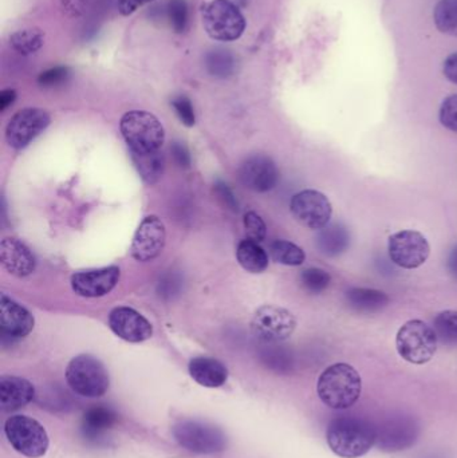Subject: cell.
<instances>
[{
  "label": "cell",
  "mask_w": 457,
  "mask_h": 458,
  "mask_svg": "<svg viewBox=\"0 0 457 458\" xmlns=\"http://www.w3.org/2000/svg\"><path fill=\"white\" fill-rule=\"evenodd\" d=\"M182 277L179 275H164L157 284L158 295L164 299H172L173 296L179 295L180 291H182Z\"/></svg>",
  "instance_id": "74e56055"
},
{
  "label": "cell",
  "mask_w": 457,
  "mask_h": 458,
  "mask_svg": "<svg viewBox=\"0 0 457 458\" xmlns=\"http://www.w3.org/2000/svg\"><path fill=\"white\" fill-rule=\"evenodd\" d=\"M444 74L451 82L457 85V53L448 56L444 62Z\"/></svg>",
  "instance_id": "7bdbcfd3"
},
{
  "label": "cell",
  "mask_w": 457,
  "mask_h": 458,
  "mask_svg": "<svg viewBox=\"0 0 457 458\" xmlns=\"http://www.w3.org/2000/svg\"><path fill=\"white\" fill-rule=\"evenodd\" d=\"M35 320L31 312L16 303L13 299L3 293L0 301V326H2L3 339L24 338L34 328Z\"/></svg>",
  "instance_id": "e0dca14e"
},
{
  "label": "cell",
  "mask_w": 457,
  "mask_h": 458,
  "mask_svg": "<svg viewBox=\"0 0 457 458\" xmlns=\"http://www.w3.org/2000/svg\"><path fill=\"white\" fill-rule=\"evenodd\" d=\"M66 381L82 397H102L109 389L110 379L101 360L93 355L72 358L66 369Z\"/></svg>",
  "instance_id": "8992f818"
},
{
  "label": "cell",
  "mask_w": 457,
  "mask_h": 458,
  "mask_svg": "<svg viewBox=\"0 0 457 458\" xmlns=\"http://www.w3.org/2000/svg\"><path fill=\"white\" fill-rule=\"evenodd\" d=\"M120 276V268L115 266L86 269L72 275V288L77 295L83 298H101L113 291Z\"/></svg>",
  "instance_id": "9a60e30c"
},
{
  "label": "cell",
  "mask_w": 457,
  "mask_h": 458,
  "mask_svg": "<svg viewBox=\"0 0 457 458\" xmlns=\"http://www.w3.org/2000/svg\"><path fill=\"white\" fill-rule=\"evenodd\" d=\"M215 192H216L217 198L222 201L223 206L227 207L233 212L239 211V201L238 199L233 195V191L228 188L227 184L219 182L215 184Z\"/></svg>",
  "instance_id": "f35d334b"
},
{
  "label": "cell",
  "mask_w": 457,
  "mask_h": 458,
  "mask_svg": "<svg viewBox=\"0 0 457 458\" xmlns=\"http://www.w3.org/2000/svg\"><path fill=\"white\" fill-rule=\"evenodd\" d=\"M70 72L67 67L58 66L53 67V69L46 70L38 78V82L43 88H55V86L62 85L66 82L69 78Z\"/></svg>",
  "instance_id": "8d00e7d4"
},
{
  "label": "cell",
  "mask_w": 457,
  "mask_h": 458,
  "mask_svg": "<svg viewBox=\"0 0 457 458\" xmlns=\"http://www.w3.org/2000/svg\"><path fill=\"white\" fill-rule=\"evenodd\" d=\"M172 155H173L174 161L177 165L182 168H190V155L188 148L182 142H174L171 147Z\"/></svg>",
  "instance_id": "ab89813d"
},
{
  "label": "cell",
  "mask_w": 457,
  "mask_h": 458,
  "mask_svg": "<svg viewBox=\"0 0 457 458\" xmlns=\"http://www.w3.org/2000/svg\"><path fill=\"white\" fill-rule=\"evenodd\" d=\"M34 397V386L27 379L13 376L0 378V408L5 413L24 408Z\"/></svg>",
  "instance_id": "ffe728a7"
},
{
  "label": "cell",
  "mask_w": 457,
  "mask_h": 458,
  "mask_svg": "<svg viewBox=\"0 0 457 458\" xmlns=\"http://www.w3.org/2000/svg\"><path fill=\"white\" fill-rule=\"evenodd\" d=\"M236 258H238L239 264L251 274H260L268 267L267 253L260 247L259 242L251 239L239 242Z\"/></svg>",
  "instance_id": "d4e9b609"
},
{
  "label": "cell",
  "mask_w": 457,
  "mask_h": 458,
  "mask_svg": "<svg viewBox=\"0 0 457 458\" xmlns=\"http://www.w3.org/2000/svg\"><path fill=\"white\" fill-rule=\"evenodd\" d=\"M418 437V428L410 420H394L377 430V444L381 451L399 452L410 448Z\"/></svg>",
  "instance_id": "d6986e66"
},
{
  "label": "cell",
  "mask_w": 457,
  "mask_h": 458,
  "mask_svg": "<svg viewBox=\"0 0 457 458\" xmlns=\"http://www.w3.org/2000/svg\"><path fill=\"white\" fill-rule=\"evenodd\" d=\"M118 421V414L109 406L98 405L89 409L82 419L83 436L88 440H99L104 437Z\"/></svg>",
  "instance_id": "7402d4cb"
},
{
  "label": "cell",
  "mask_w": 457,
  "mask_h": 458,
  "mask_svg": "<svg viewBox=\"0 0 457 458\" xmlns=\"http://www.w3.org/2000/svg\"><path fill=\"white\" fill-rule=\"evenodd\" d=\"M120 129L131 153L158 152L165 141V131L158 118L142 110L126 113Z\"/></svg>",
  "instance_id": "3957f363"
},
{
  "label": "cell",
  "mask_w": 457,
  "mask_h": 458,
  "mask_svg": "<svg viewBox=\"0 0 457 458\" xmlns=\"http://www.w3.org/2000/svg\"><path fill=\"white\" fill-rule=\"evenodd\" d=\"M326 441L333 454L343 458H360L369 454L377 441V429L365 420L341 417L330 422Z\"/></svg>",
  "instance_id": "7a4b0ae2"
},
{
  "label": "cell",
  "mask_w": 457,
  "mask_h": 458,
  "mask_svg": "<svg viewBox=\"0 0 457 458\" xmlns=\"http://www.w3.org/2000/svg\"><path fill=\"white\" fill-rule=\"evenodd\" d=\"M434 330L440 344L455 346L457 344V311L445 310L437 314L434 320Z\"/></svg>",
  "instance_id": "f1b7e54d"
},
{
  "label": "cell",
  "mask_w": 457,
  "mask_h": 458,
  "mask_svg": "<svg viewBox=\"0 0 457 458\" xmlns=\"http://www.w3.org/2000/svg\"><path fill=\"white\" fill-rule=\"evenodd\" d=\"M4 433L13 448L29 458L45 456L48 449V436L43 425L27 416H11L5 421Z\"/></svg>",
  "instance_id": "52a82bcc"
},
{
  "label": "cell",
  "mask_w": 457,
  "mask_h": 458,
  "mask_svg": "<svg viewBox=\"0 0 457 458\" xmlns=\"http://www.w3.org/2000/svg\"><path fill=\"white\" fill-rule=\"evenodd\" d=\"M297 328V319L289 310L276 306H263L251 320L252 334L266 344L286 341Z\"/></svg>",
  "instance_id": "30bf717a"
},
{
  "label": "cell",
  "mask_w": 457,
  "mask_h": 458,
  "mask_svg": "<svg viewBox=\"0 0 457 458\" xmlns=\"http://www.w3.org/2000/svg\"><path fill=\"white\" fill-rule=\"evenodd\" d=\"M150 2H153V0H118V11H120L121 15L129 16L136 13L140 7Z\"/></svg>",
  "instance_id": "60d3db41"
},
{
  "label": "cell",
  "mask_w": 457,
  "mask_h": 458,
  "mask_svg": "<svg viewBox=\"0 0 457 458\" xmlns=\"http://www.w3.org/2000/svg\"><path fill=\"white\" fill-rule=\"evenodd\" d=\"M110 330L123 341L140 344L153 335V327L147 318L131 307H117L109 315Z\"/></svg>",
  "instance_id": "2e32d148"
},
{
  "label": "cell",
  "mask_w": 457,
  "mask_h": 458,
  "mask_svg": "<svg viewBox=\"0 0 457 458\" xmlns=\"http://www.w3.org/2000/svg\"><path fill=\"white\" fill-rule=\"evenodd\" d=\"M86 0H61L62 8L70 16H78L83 13Z\"/></svg>",
  "instance_id": "b9f144b4"
},
{
  "label": "cell",
  "mask_w": 457,
  "mask_h": 458,
  "mask_svg": "<svg viewBox=\"0 0 457 458\" xmlns=\"http://www.w3.org/2000/svg\"><path fill=\"white\" fill-rule=\"evenodd\" d=\"M0 256L5 271L13 276L26 277L35 271L37 261L30 248L13 237H7L0 244Z\"/></svg>",
  "instance_id": "ac0fdd59"
},
{
  "label": "cell",
  "mask_w": 457,
  "mask_h": 458,
  "mask_svg": "<svg viewBox=\"0 0 457 458\" xmlns=\"http://www.w3.org/2000/svg\"><path fill=\"white\" fill-rule=\"evenodd\" d=\"M440 123L448 131L457 133V94L448 97L440 107Z\"/></svg>",
  "instance_id": "d590c367"
},
{
  "label": "cell",
  "mask_w": 457,
  "mask_h": 458,
  "mask_svg": "<svg viewBox=\"0 0 457 458\" xmlns=\"http://www.w3.org/2000/svg\"><path fill=\"white\" fill-rule=\"evenodd\" d=\"M166 16L174 32L182 34L187 31L190 24V7L187 0H169L166 4Z\"/></svg>",
  "instance_id": "1f68e13d"
},
{
  "label": "cell",
  "mask_w": 457,
  "mask_h": 458,
  "mask_svg": "<svg viewBox=\"0 0 457 458\" xmlns=\"http://www.w3.org/2000/svg\"><path fill=\"white\" fill-rule=\"evenodd\" d=\"M436 333L434 327L423 320H408L402 326L396 336V349L400 357L412 365H426L437 352Z\"/></svg>",
  "instance_id": "5b68a950"
},
{
  "label": "cell",
  "mask_w": 457,
  "mask_h": 458,
  "mask_svg": "<svg viewBox=\"0 0 457 458\" xmlns=\"http://www.w3.org/2000/svg\"><path fill=\"white\" fill-rule=\"evenodd\" d=\"M131 160H133L134 166L139 172L141 179L144 180L145 184L155 185L156 182H160L164 174V168H165V160H164L163 153H131Z\"/></svg>",
  "instance_id": "484cf974"
},
{
  "label": "cell",
  "mask_w": 457,
  "mask_h": 458,
  "mask_svg": "<svg viewBox=\"0 0 457 458\" xmlns=\"http://www.w3.org/2000/svg\"><path fill=\"white\" fill-rule=\"evenodd\" d=\"M50 125V115L43 109L29 107L16 113L7 128L5 140L13 149H23Z\"/></svg>",
  "instance_id": "7c38bea8"
},
{
  "label": "cell",
  "mask_w": 457,
  "mask_h": 458,
  "mask_svg": "<svg viewBox=\"0 0 457 458\" xmlns=\"http://www.w3.org/2000/svg\"><path fill=\"white\" fill-rule=\"evenodd\" d=\"M206 67L214 77L228 78L235 72L236 62L230 51L212 50L206 55Z\"/></svg>",
  "instance_id": "f546056e"
},
{
  "label": "cell",
  "mask_w": 457,
  "mask_h": 458,
  "mask_svg": "<svg viewBox=\"0 0 457 458\" xmlns=\"http://www.w3.org/2000/svg\"><path fill=\"white\" fill-rule=\"evenodd\" d=\"M188 369L193 381L204 387L215 389V387L223 386L228 379L227 368L214 358H193Z\"/></svg>",
  "instance_id": "44dd1931"
},
{
  "label": "cell",
  "mask_w": 457,
  "mask_h": 458,
  "mask_svg": "<svg viewBox=\"0 0 457 458\" xmlns=\"http://www.w3.org/2000/svg\"><path fill=\"white\" fill-rule=\"evenodd\" d=\"M447 267L450 274L457 279V244L451 250L450 255H448Z\"/></svg>",
  "instance_id": "f6af8a7d"
},
{
  "label": "cell",
  "mask_w": 457,
  "mask_h": 458,
  "mask_svg": "<svg viewBox=\"0 0 457 458\" xmlns=\"http://www.w3.org/2000/svg\"><path fill=\"white\" fill-rule=\"evenodd\" d=\"M434 16L440 31L457 37V0H440Z\"/></svg>",
  "instance_id": "4dcf8cb0"
},
{
  "label": "cell",
  "mask_w": 457,
  "mask_h": 458,
  "mask_svg": "<svg viewBox=\"0 0 457 458\" xmlns=\"http://www.w3.org/2000/svg\"><path fill=\"white\" fill-rule=\"evenodd\" d=\"M389 258L404 269H416L423 266L431 255V245L420 232L404 229L389 237Z\"/></svg>",
  "instance_id": "9c48e42d"
},
{
  "label": "cell",
  "mask_w": 457,
  "mask_h": 458,
  "mask_svg": "<svg viewBox=\"0 0 457 458\" xmlns=\"http://www.w3.org/2000/svg\"><path fill=\"white\" fill-rule=\"evenodd\" d=\"M270 255L274 261L284 266H302L306 260L305 250L287 240H275L271 242Z\"/></svg>",
  "instance_id": "4316f807"
},
{
  "label": "cell",
  "mask_w": 457,
  "mask_h": 458,
  "mask_svg": "<svg viewBox=\"0 0 457 458\" xmlns=\"http://www.w3.org/2000/svg\"><path fill=\"white\" fill-rule=\"evenodd\" d=\"M239 180L247 190L265 193L274 190L278 184L279 171L270 157L255 155L241 164L239 168Z\"/></svg>",
  "instance_id": "5bb4252c"
},
{
  "label": "cell",
  "mask_w": 457,
  "mask_h": 458,
  "mask_svg": "<svg viewBox=\"0 0 457 458\" xmlns=\"http://www.w3.org/2000/svg\"><path fill=\"white\" fill-rule=\"evenodd\" d=\"M173 436L182 448L193 454H219L227 446V437L223 430L208 422L184 420L174 425Z\"/></svg>",
  "instance_id": "ba28073f"
},
{
  "label": "cell",
  "mask_w": 457,
  "mask_h": 458,
  "mask_svg": "<svg viewBox=\"0 0 457 458\" xmlns=\"http://www.w3.org/2000/svg\"><path fill=\"white\" fill-rule=\"evenodd\" d=\"M292 216L303 227L319 231L332 219L333 206L329 199L318 191L306 190L297 193L290 203Z\"/></svg>",
  "instance_id": "8fae6325"
},
{
  "label": "cell",
  "mask_w": 457,
  "mask_h": 458,
  "mask_svg": "<svg viewBox=\"0 0 457 458\" xmlns=\"http://www.w3.org/2000/svg\"><path fill=\"white\" fill-rule=\"evenodd\" d=\"M165 239L164 223L157 216L145 217L134 233L131 248V258L141 263L152 261L163 252Z\"/></svg>",
  "instance_id": "4fadbf2b"
},
{
  "label": "cell",
  "mask_w": 457,
  "mask_h": 458,
  "mask_svg": "<svg viewBox=\"0 0 457 458\" xmlns=\"http://www.w3.org/2000/svg\"><path fill=\"white\" fill-rule=\"evenodd\" d=\"M349 307L362 314H372L388 307L389 296L380 290L367 287L349 288L345 293Z\"/></svg>",
  "instance_id": "cb8c5ba5"
},
{
  "label": "cell",
  "mask_w": 457,
  "mask_h": 458,
  "mask_svg": "<svg viewBox=\"0 0 457 458\" xmlns=\"http://www.w3.org/2000/svg\"><path fill=\"white\" fill-rule=\"evenodd\" d=\"M172 106L176 112L177 117L182 121V125L187 128H192L196 123L195 110H193L192 102L188 97L177 96L172 99Z\"/></svg>",
  "instance_id": "836d02e7"
},
{
  "label": "cell",
  "mask_w": 457,
  "mask_h": 458,
  "mask_svg": "<svg viewBox=\"0 0 457 458\" xmlns=\"http://www.w3.org/2000/svg\"><path fill=\"white\" fill-rule=\"evenodd\" d=\"M16 91L13 89H5L0 93V110L4 112L5 109L11 106L15 102Z\"/></svg>",
  "instance_id": "ee69618b"
},
{
  "label": "cell",
  "mask_w": 457,
  "mask_h": 458,
  "mask_svg": "<svg viewBox=\"0 0 457 458\" xmlns=\"http://www.w3.org/2000/svg\"><path fill=\"white\" fill-rule=\"evenodd\" d=\"M300 283H302L303 287L309 293H321L329 288L330 283H332V276L325 269L311 267V268H306L305 271H302V274H300Z\"/></svg>",
  "instance_id": "d6a6232c"
},
{
  "label": "cell",
  "mask_w": 457,
  "mask_h": 458,
  "mask_svg": "<svg viewBox=\"0 0 457 458\" xmlns=\"http://www.w3.org/2000/svg\"><path fill=\"white\" fill-rule=\"evenodd\" d=\"M244 228H246L249 239L257 242H263L266 239V234H267L266 223L255 212H247L246 216H244Z\"/></svg>",
  "instance_id": "e575fe53"
},
{
  "label": "cell",
  "mask_w": 457,
  "mask_h": 458,
  "mask_svg": "<svg viewBox=\"0 0 457 458\" xmlns=\"http://www.w3.org/2000/svg\"><path fill=\"white\" fill-rule=\"evenodd\" d=\"M317 392L327 408L346 411L361 397V376L348 363H334L319 376Z\"/></svg>",
  "instance_id": "6da1fadb"
},
{
  "label": "cell",
  "mask_w": 457,
  "mask_h": 458,
  "mask_svg": "<svg viewBox=\"0 0 457 458\" xmlns=\"http://www.w3.org/2000/svg\"><path fill=\"white\" fill-rule=\"evenodd\" d=\"M10 45L16 53L31 55L45 45V34L39 29L19 30L11 35Z\"/></svg>",
  "instance_id": "83f0119b"
},
{
  "label": "cell",
  "mask_w": 457,
  "mask_h": 458,
  "mask_svg": "<svg viewBox=\"0 0 457 458\" xmlns=\"http://www.w3.org/2000/svg\"><path fill=\"white\" fill-rule=\"evenodd\" d=\"M201 21L207 34L217 42H233L246 30L243 13L231 0H207L201 5Z\"/></svg>",
  "instance_id": "277c9868"
},
{
  "label": "cell",
  "mask_w": 457,
  "mask_h": 458,
  "mask_svg": "<svg viewBox=\"0 0 457 458\" xmlns=\"http://www.w3.org/2000/svg\"><path fill=\"white\" fill-rule=\"evenodd\" d=\"M351 242V231L343 223H329L326 227L319 229L317 234V247L329 258H337L345 253Z\"/></svg>",
  "instance_id": "603a6c76"
}]
</instances>
